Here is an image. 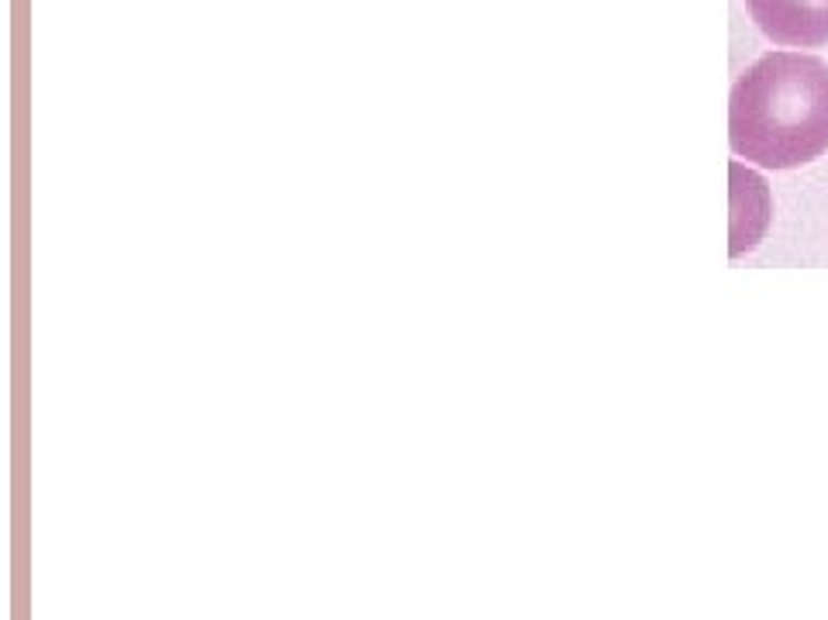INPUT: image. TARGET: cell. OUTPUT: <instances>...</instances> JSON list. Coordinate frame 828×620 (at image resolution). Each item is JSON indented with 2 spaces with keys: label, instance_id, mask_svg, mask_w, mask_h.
<instances>
[{
  "label": "cell",
  "instance_id": "2",
  "mask_svg": "<svg viewBox=\"0 0 828 620\" xmlns=\"http://www.w3.org/2000/svg\"><path fill=\"white\" fill-rule=\"evenodd\" d=\"M745 11L781 48L828 45V0H745Z\"/></svg>",
  "mask_w": 828,
  "mask_h": 620
},
{
  "label": "cell",
  "instance_id": "1",
  "mask_svg": "<svg viewBox=\"0 0 828 620\" xmlns=\"http://www.w3.org/2000/svg\"><path fill=\"white\" fill-rule=\"evenodd\" d=\"M729 142L745 163L797 170L828 152V63L808 52H770L729 97Z\"/></svg>",
  "mask_w": 828,
  "mask_h": 620
}]
</instances>
